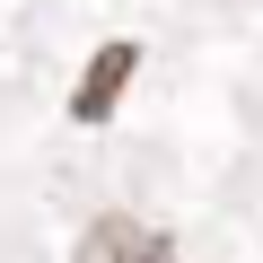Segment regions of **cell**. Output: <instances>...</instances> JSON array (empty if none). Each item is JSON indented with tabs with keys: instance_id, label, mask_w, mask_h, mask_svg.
I'll return each instance as SVG.
<instances>
[{
	"instance_id": "cell-1",
	"label": "cell",
	"mask_w": 263,
	"mask_h": 263,
	"mask_svg": "<svg viewBox=\"0 0 263 263\" xmlns=\"http://www.w3.org/2000/svg\"><path fill=\"white\" fill-rule=\"evenodd\" d=\"M79 263H176V246L149 228V219H97L79 237Z\"/></svg>"
},
{
	"instance_id": "cell-2",
	"label": "cell",
	"mask_w": 263,
	"mask_h": 263,
	"mask_svg": "<svg viewBox=\"0 0 263 263\" xmlns=\"http://www.w3.org/2000/svg\"><path fill=\"white\" fill-rule=\"evenodd\" d=\"M132 62H141L132 44H105V53L88 62V79H79V97H70V114H79V123H105V105L123 97V79H132Z\"/></svg>"
}]
</instances>
